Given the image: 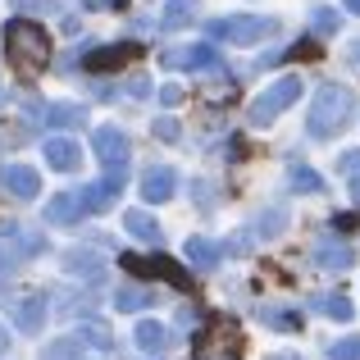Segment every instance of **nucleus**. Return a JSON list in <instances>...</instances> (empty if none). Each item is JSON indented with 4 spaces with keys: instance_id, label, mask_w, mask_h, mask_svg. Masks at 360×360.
Wrapping results in <instances>:
<instances>
[{
    "instance_id": "f257e3e1",
    "label": "nucleus",
    "mask_w": 360,
    "mask_h": 360,
    "mask_svg": "<svg viewBox=\"0 0 360 360\" xmlns=\"http://www.w3.org/2000/svg\"><path fill=\"white\" fill-rule=\"evenodd\" d=\"M5 55L23 73H37L51 60V37H46L41 23H32V18H14V23H5Z\"/></svg>"
},
{
    "instance_id": "f03ea898",
    "label": "nucleus",
    "mask_w": 360,
    "mask_h": 360,
    "mask_svg": "<svg viewBox=\"0 0 360 360\" xmlns=\"http://www.w3.org/2000/svg\"><path fill=\"white\" fill-rule=\"evenodd\" d=\"M352 119V91L347 87H319V96H315V105H310V119H306V128H310V137H333L342 123Z\"/></svg>"
},
{
    "instance_id": "7ed1b4c3",
    "label": "nucleus",
    "mask_w": 360,
    "mask_h": 360,
    "mask_svg": "<svg viewBox=\"0 0 360 360\" xmlns=\"http://www.w3.org/2000/svg\"><path fill=\"white\" fill-rule=\"evenodd\" d=\"M205 32H210V37H224V41L255 46V41H264V37L278 32V23H274V18H255V14H233V18H214Z\"/></svg>"
},
{
    "instance_id": "20e7f679",
    "label": "nucleus",
    "mask_w": 360,
    "mask_h": 360,
    "mask_svg": "<svg viewBox=\"0 0 360 360\" xmlns=\"http://www.w3.org/2000/svg\"><path fill=\"white\" fill-rule=\"evenodd\" d=\"M297 96H301V78H278L274 87H264L260 96L251 101V123H269V119H278Z\"/></svg>"
},
{
    "instance_id": "39448f33",
    "label": "nucleus",
    "mask_w": 360,
    "mask_h": 360,
    "mask_svg": "<svg viewBox=\"0 0 360 360\" xmlns=\"http://www.w3.org/2000/svg\"><path fill=\"white\" fill-rule=\"evenodd\" d=\"M174 192H178V174L169 165H155V169H146V174H141V196H146L150 205L169 201Z\"/></svg>"
},
{
    "instance_id": "423d86ee",
    "label": "nucleus",
    "mask_w": 360,
    "mask_h": 360,
    "mask_svg": "<svg viewBox=\"0 0 360 360\" xmlns=\"http://www.w3.org/2000/svg\"><path fill=\"white\" fill-rule=\"evenodd\" d=\"M0 183H5L18 201H32V196L41 192V174L27 169V165H5V169H0Z\"/></svg>"
},
{
    "instance_id": "0eeeda50",
    "label": "nucleus",
    "mask_w": 360,
    "mask_h": 360,
    "mask_svg": "<svg viewBox=\"0 0 360 360\" xmlns=\"http://www.w3.org/2000/svg\"><path fill=\"white\" fill-rule=\"evenodd\" d=\"M165 64L169 69H214V64H219V51H214L210 41H201V46H187V51H169Z\"/></svg>"
},
{
    "instance_id": "6e6552de",
    "label": "nucleus",
    "mask_w": 360,
    "mask_h": 360,
    "mask_svg": "<svg viewBox=\"0 0 360 360\" xmlns=\"http://www.w3.org/2000/svg\"><path fill=\"white\" fill-rule=\"evenodd\" d=\"M91 141H96V155H101V165L119 169L123 160H128V137H123L119 128H110V123H105V128H96V137H91Z\"/></svg>"
},
{
    "instance_id": "1a4fd4ad",
    "label": "nucleus",
    "mask_w": 360,
    "mask_h": 360,
    "mask_svg": "<svg viewBox=\"0 0 360 360\" xmlns=\"http://www.w3.org/2000/svg\"><path fill=\"white\" fill-rule=\"evenodd\" d=\"M41 150H46V165H51V169H60V174H73V169L82 165L78 141H69V137H51Z\"/></svg>"
},
{
    "instance_id": "9d476101",
    "label": "nucleus",
    "mask_w": 360,
    "mask_h": 360,
    "mask_svg": "<svg viewBox=\"0 0 360 360\" xmlns=\"http://www.w3.org/2000/svg\"><path fill=\"white\" fill-rule=\"evenodd\" d=\"M123 264H128L132 274H160V278L178 283V288H187V274L178 269L174 260H165V255H155V260H141V255H123Z\"/></svg>"
},
{
    "instance_id": "9b49d317",
    "label": "nucleus",
    "mask_w": 360,
    "mask_h": 360,
    "mask_svg": "<svg viewBox=\"0 0 360 360\" xmlns=\"http://www.w3.org/2000/svg\"><path fill=\"white\" fill-rule=\"evenodd\" d=\"M119 192H123V178L115 169V178H101V183H91L87 192H82V205H87V210H110V205L119 201Z\"/></svg>"
},
{
    "instance_id": "f8f14e48",
    "label": "nucleus",
    "mask_w": 360,
    "mask_h": 360,
    "mask_svg": "<svg viewBox=\"0 0 360 360\" xmlns=\"http://www.w3.org/2000/svg\"><path fill=\"white\" fill-rule=\"evenodd\" d=\"M82 214H87V205H82L78 192H64V196H55V201L46 205V224H78Z\"/></svg>"
},
{
    "instance_id": "ddd939ff",
    "label": "nucleus",
    "mask_w": 360,
    "mask_h": 360,
    "mask_svg": "<svg viewBox=\"0 0 360 360\" xmlns=\"http://www.w3.org/2000/svg\"><path fill=\"white\" fill-rule=\"evenodd\" d=\"M137 51H141L137 41H123V46H105V51H91V55H87V69H91V73H101V69H119V64H128Z\"/></svg>"
},
{
    "instance_id": "4468645a",
    "label": "nucleus",
    "mask_w": 360,
    "mask_h": 360,
    "mask_svg": "<svg viewBox=\"0 0 360 360\" xmlns=\"http://www.w3.org/2000/svg\"><path fill=\"white\" fill-rule=\"evenodd\" d=\"M187 260H192L196 269H214V264L224 260V246H214L210 238H187Z\"/></svg>"
},
{
    "instance_id": "2eb2a0df",
    "label": "nucleus",
    "mask_w": 360,
    "mask_h": 360,
    "mask_svg": "<svg viewBox=\"0 0 360 360\" xmlns=\"http://www.w3.org/2000/svg\"><path fill=\"white\" fill-rule=\"evenodd\" d=\"M123 229L132 233V238H141V242H150V246H160V224L150 219L146 210H128L123 214Z\"/></svg>"
},
{
    "instance_id": "dca6fc26",
    "label": "nucleus",
    "mask_w": 360,
    "mask_h": 360,
    "mask_svg": "<svg viewBox=\"0 0 360 360\" xmlns=\"http://www.w3.org/2000/svg\"><path fill=\"white\" fill-rule=\"evenodd\" d=\"M41 319H46V297L18 301V328H23V333H41Z\"/></svg>"
},
{
    "instance_id": "f3484780",
    "label": "nucleus",
    "mask_w": 360,
    "mask_h": 360,
    "mask_svg": "<svg viewBox=\"0 0 360 360\" xmlns=\"http://www.w3.org/2000/svg\"><path fill=\"white\" fill-rule=\"evenodd\" d=\"M82 119H87V110L69 105V101H60V105L46 110V123H51V128H82Z\"/></svg>"
},
{
    "instance_id": "a211bd4d",
    "label": "nucleus",
    "mask_w": 360,
    "mask_h": 360,
    "mask_svg": "<svg viewBox=\"0 0 360 360\" xmlns=\"http://www.w3.org/2000/svg\"><path fill=\"white\" fill-rule=\"evenodd\" d=\"M137 347H141V352H165V347H169V328L165 324H150V319H146V324H137Z\"/></svg>"
},
{
    "instance_id": "6ab92c4d",
    "label": "nucleus",
    "mask_w": 360,
    "mask_h": 360,
    "mask_svg": "<svg viewBox=\"0 0 360 360\" xmlns=\"http://www.w3.org/2000/svg\"><path fill=\"white\" fill-rule=\"evenodd\" d=\"M192 18H196V0H169V9H165V18H160V23L174 32V27L192 23Z\"/></svg>"
},
{
    "instance_id": "aec40b11",
    "label": "nucleus",
    "mask_w": 360,
    "mask_h": 360,
    "mask_svg": "<svg viewBox=\"0 0 360 360\" xmlns=\"http://www.w3.org/2000/svg\"><path fill=\"white\" fill-rule=\"evenodd\" d=\"M150 292L146 288H137V283H128V288H119L115 292V310H141V306H150Z\"/></svg>"
},
{
    "instance_id": "412c9836",
    "label": "nucleus",
    "mask_w": 360,
    "mask_h": 360,
    "mask_svg": "<svg viewBox=\"0 0 360 360\" xmlns=\"http://www.w3.org/2000/svg\"><path fill=\"white\" fill-rule=\"evenodd\" d=\"M315 264H319V269H347V264H352V251H347V246L324 242V246L315 251Z\"/></svg>"
},
{
    "instance_id": "4be33fe9",
    "label": "nucleus",
    "mask_w": 360,
    "mask_h": 360,
    "mask_svg": "<svg viewBox=\"0 0 360 360\" xmlns=\"http://www.w3.org/2000/svg\"><path fill=\"white\" fill-rule=\"evenodd\" d=\"M64 269H69V274H101V260H96V255H87V251H69Z\"/></svg>"
},
{
    "instance_id": "5701e85b",
    "label": "nucleus",
    "mask_w": 360,
    "mask_h": 360,
    "mask_svg": "<svg viewBox=\"0 0 360 360\" xmlns=\"http://www.w3.org/2000/svg\"><path fill=\"white\" fill-rule=\"evenodd\" d=\"M260 319H264V324H274V328H288V333H292V328H301L297 310H260Z\"/></svg>"
},
{
    "instance_id": "b1692460",
    "label": "nucleus",
    "mask_w": 360,
    "mask_h": 360,
    "mask_svg": "<svg viewBox=\"0 0 360 360\" xmlns=\"http://www.w3.org/2000/svg\"><path fill=\"white\" fill-rule=\"evenodd\" d=\"M292 187H297V192H319L324 178H319L315 169H292Z\"/></svg>"
},
{
    "instance_id": "393cba45",
    "label": "nucleus",
    "mask_w": 360,
    "mask_h": 360,
    "mask_svg": "<svg viewBox=\"0 0 360 360\" xmlns=\"http://www.w3.org/2000/svg\"><path fill=\"white\" fill-rule=\"evenodd\" d=\"M255 233H264V238H274V233H283V210H264L260 219H255Z\"/></svg>"
},
{
    "instance_id": "a878e982",
    "label": "nucleus",
    "mask_w": 360,
    "mask_h": 360,
    "mask_svg": "<svg viewBox=\"0 0 360 360\" xmlns=\"http://www.w3.org/2000/svg\"><path fill=\"white\" fill-rule=\"evenodd\" d=\"M319 310L333 315V319H352V301H342V297H324V301H319Z\"/></svg>"
},
{
    "instance_id": "bb28decb",
    "label": "nucleus",
    "mask_w": 360,
    "mask_h": 360,
    "mask_svg": "<svg viewBox=\"0 0 360 360\" xmlns=\"http://www.w3.org/2000/svg\"><path fill=\"white\" fill-rule=\"evenodd\" d=\"M333 360H360V338H342V342H333Z\"/></svg>"
},
{
    "instance_id": "cd10ccee",
    "label": "nucleus",
    "mask_w": 360,
    "mask_h": 360,
    "mask_svg": "<svg viewBox=\"0 0 360 360\" xmlns=\"http://www.w3.org/2000/svg\"><path fill=\"white\" fill-rule=\"evenodd\" d=\"M310 23H315V32H338V14H333V9H315Z\"/></svg>"
},
{
    "instance_id": "c85d7f7f",
    "label": "nucleus",
    "mask_w": 360,
    "mask_h": 360,
    "mask_svg": "<svg viewBox=\"0 0 360 360\" xmlns=\"http://www.w3.org/2000/svg\"><path fill=\"white\" fill-rule=\"evenodd\" d=\"M178 132H183V128H178V119H169V115L155 119V137H160V141H174Z\"/></svg>"
},
{
    "instance_id": "c756f323",
    "label": "nucleus",
    "mask_w": 360,
    "mask_h": 360,
    "mask_svg": "<svg viewBox=\"0 0 360 360\" xmlns=\"http://www.w3.org/2000/svg\"><path fill=\"white\" fill-rule=\"evenodd\" d=\"M338 169H342V174H360V150H347V155L338 160Z\"/></svg>"
},
{
    "instance_id": "7c9ffc66",
    "label": "nucleus",
    "mask_w": 360,
    "mask_h": 360,
    "mask_svg": "<svg viewBox=\"0 0 360 360\" xmlns=\"http://www.w3.org/2000/svg\"><path fill=\"white\" fill-rule=\"evenodd\" d=\"M160 101H165V105H178V101H183V87H165V91H160Z\"/></svg>"
},
{
    "instance_id": "2f4dec72",
    "label": "nucleus",
    "mask_w": 360,
    "mask_h": 360,
    "mask_svg": "<svg viewBox=\"0 0 360 360\" xmlns=\"http://www.w3.org/2000/svg\"><path fill=\"white\" fill-rule=\"evenodd\" d=\"M333 229H338V233H352V229H356V219H352V214H338Z\"/></svg>"
},
{
    "instance_id": "473e14b6",
    "label": "nucleus",
    "mask_w": 360,
    "mask_h": 360,
    "mask_svg": "<svg viewBox=\"0 0 360 360\" xmlns=\"http://www.w3.org/2000/svg\"><path fill=\"white\" fill-rule=\"evenodd\" d=\"M87 9H110V0H82Z\"/></svg>"
},
{
    "instance_id": "72a5a7b5",
    "label": "nucleus",
    "mask_w": 360,
    "mask_h": 360,
    "mask_svg": "<svg viewBox=\"0 0 360 360\" xmlns=\"http://www.w3.org/2000/svg\"><path fill=\"white\" fill-rule=\"evenodd\" d=\"M9 352V333H5V328H0V356H5Z\"/></svg>"
},
{
    "instance_id": "f704fd0d",
    "label": "nucleus",
    "mask_w": 360,
    "mask_h": 360,
    "mask_svg": "<svg viewBox=\"0 0 360 360\" xmlns=\"http://www.w3.org/2000/svg\"><path fill=\"white\" fill-rule=\"evenodd\" d=\"M347 9H352V14H360V0H347Z\"/></svg>"
},
{
    "instance_id": "c9c22d12",
    "label": "nucleus",
    "mask_w": 360,
    "mask_h": 360,
    "mask_svg": "<svg viewBox=\"0 0 360 360\" xmlns=\"http://www.w3.org/2000/svg\"><path fill=\"white\" fill-rule=\"evenodd\" d=\"M352 192H356V201H360V178H356V187H352Z\"/></svg>"
},
{
    "instance_id": "e433bc0d",
    "label": "nucleus",
    "mask_w": 360,
    "mask_h": 360,
    "mask_svg": "<svg viewBox=\"0 0 360 360\" xmlns=\"http://www.w3.org/2000/svg\"><path fill=\"white\" fill-rule=\"evenodd\" d=\"M356 60H360V41H356Z\"/></svg>"
},
{
    "instance_id": "4c0bfd02",
    "label": "nucleus",
    "mask_w": 360,
    "mask_h": 360,
    "mask_svg": "<svg viewBox=\"0 0 360 360\" xmlns=\"http://www.w3.org/2000/svg\"><path fill=\"white\" fill-rule=\"evenodd\" d=\"M0 101H5V87H0Z\"/></svg>"
}]
</instances>
